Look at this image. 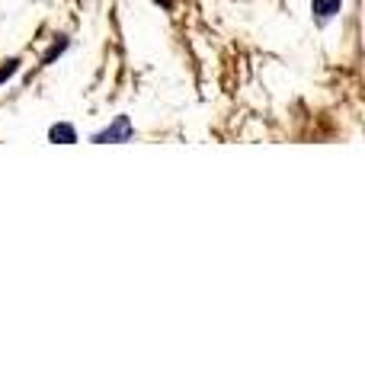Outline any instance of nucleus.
<instances>
[{
    "label": "nucleus",
    "instance_id": "5",
    "mask_svg": "<svg viewBox=\"0 0 365 384\" xmlns=\"http://www.w3.org/2000/svg\"><path fill=\"white\" fill-rule=\"evenodd\" d=\"M19 71V58H10V61H3V67H0V84H7L10 77Z\"/></svg>",
    "mask_w": 365,
    "mask_h": 384
},
{
    "label": "nucleus",
    "instance_id": "1",
    "mask_svg": "<svg viewBox=\"0 0 365 384\" xmlns=\"http://www.w3.org/2000/svg\"><path fill=\"white\" fill-rule=\"evenodd\" d=\"M132 119L128 116H116V122L112 125H106L103 132L93 134V144H125V141H132Z\"/></svg>",
    "mask_w": 365,
    "mask_h": 384
},
{
    "label": "nucleus",
    "instance_id": "3",
    "mask_svg": "<svg viewBox=\"0 0 365 384\" xmlns=\"http://www.w3.org/2000/svg\"><path fill=\"white\" fill-rule=\"evenodd\" d=\"M343 7V0H311V13H314L317 19H330L337 17Z\"/></svg>",
    "mask_w": 365,
    "mask_h": 384
},
{
    "label": "nucleus",
    "instance_id": "2",
    "mask_svg": "<svg viewBox=\"0 0 365 384\" xmlns=\"http://www.w3.org/2000/svg\"><path fill=\"white\" fill-rule=\"evenodd\" d=\"M49 141L51 144H77V128L67 125V122H58V125L49 128Z\"/></svg>",
    "mask_w": 365,
    "mask_h": 384
},
{
    "label": "nucleus",
    "instance_id": "6",
    "mask_svg": "<svg viewBox=\"0 0 365 384\" xmlns=\"http://www.w3.org/2000/svg\"><path fill=\"white\" fill-rule=\"evenodd\" d=\"M154 3H160L164 10H170V7H173V0H154Z\"/></svg>",
    "mask_w": 365,
    "mask_h": 384
},
{
    "label": "nucleus",
    "instance_id": "4",
    "mask_svg": "<svg viewBox=\"0 0 365 384\" xmlns=\"http://www.w3.org/2000/svg\"><path fill=\"white\" fill-rule=\"evenodd\" d=\"M67 45H71V42H67L65 35H61L58 42H55L49 51H45V58H42V64H51V61H55V58H61V55H65V51H67Z\"/></svg>",
    "mask_w": 365,
    "mask_h": 384
}]
</instances>
